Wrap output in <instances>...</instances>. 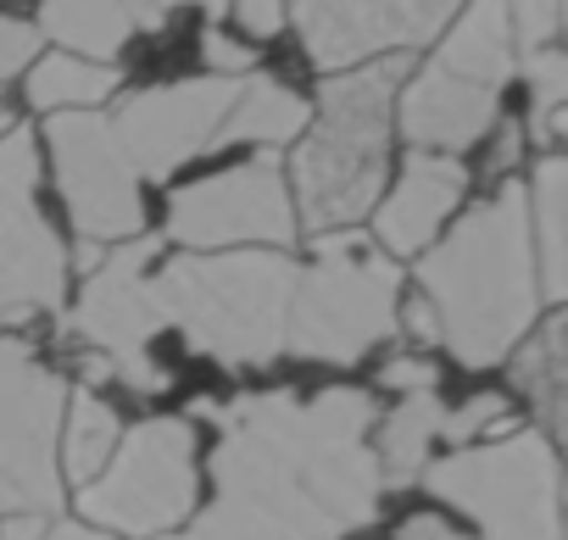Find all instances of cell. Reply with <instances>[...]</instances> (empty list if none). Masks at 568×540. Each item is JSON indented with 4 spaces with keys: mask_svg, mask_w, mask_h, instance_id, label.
Returning a JSON list of instances; mask_svg holds the SVG:
<instances>
[{
    "mask_svg": "<svg viewBox=\"0 0 568 540\" xmlns=\"http://www.w3.org/2000/svg\"><path fill=\"white\" fill-rule=\"evenodd\" d=\"M217 429L212 507L190 534L201 540H341L379 518L385 485L374 462L379 407L357 385L318 396L251 390L234 401H195Z\"/></svg>",
    "mask_w": 568,
    "mask_h": 540,
    "instance_id": "obj_1",
    "label": "cell"
},
{
    "mask_svg": "<svg viewBox=\"0 0 568 540\" xmlns=\"http://www.w3.org/2000/svg\"><path fill=\"white\" fill-rule=\"evenodd\" d=\"M418 296L435 313L440 351H452L463 368H496L513 357L546 307L524 179H501L468 217L418 251Z\"/></svg>",
    "mask_w": 568,
    "mask_h": 540,
    "instance_id": "obj_2",
    "label": "cell"
},
{
    "mask_svg": "<svg viewBox=\"0 0 568 540\" xmlns=\"http://www.w3.org/2000/svg\"><path fill=\"white\" fill-rule=\"evenodd\" d=\"M402 79H407V57H379V62L324 79L318 118L313 129H302V145L291 156L296 228L307 234L357 228V217L379 206L385 156H390V112H396Z\"/></svg>",
    "mask_w": 568,
    "mask_h": 540,
    "instance_id": "obj_3",
    "label": "cell"
},
{
    "mask_svg": "<svg viewBox=\"0 0 568 540\" xmlns=\"http://www.w3.org/2000/svg\"><path fill=\"white\" fill-rule=\"evenodd\" d=\"M302 267L284 251H184L151 274L168 329L223 368H267L284 351Z\"/></svg>",
    "mask_w": 568,
    "mask_h": 540,
    "instance_id": "obj_4",
    "label": "cell"
},
{
    "mask_svg": "<svg viewBox=\"0 0 568 540\" xmlns=\"http://www.w3.org/2000/svg\"><path fill=\"white\" fill-rule=\"evenodd\" d=\"M402 307V267L363 228L313 234V267L296 274L284 351L307 363H363L374 346L396 335Z\"/></svg>",
    "mask_w": 568,
    "mask_h": 540,
    "instance_id": "obj_5",
    "label": "cell"
},
{
    "mask_svg": "<svg viewBox=\"0 0 568 540\" xmlns=\"http://www.w3.org/2000/svg\"><path fill=\"white\" fill-rule=\"evenodd\" d=\"M513 79V29L507 0H463L452 34L435 45V62L396 90V129L413 151H468L501 118V84Z\"/></svg>",
    "mask_w": 568,
    "mask_h": 540,
    "instance_id": "obj_6",
    "label": "cell"
},
{
    "mask_svg": "<svg viewBox=\"0 0 568 540\" xmlns=\"http://www.w3.org/2000/svg\"><path fill=\"white\" fill-rule=\"evenodd\" d=\"M418 485L457 507L479 540H562V462L540 429L429 457Z\"/></svg>",
    "mask_w": 568,
    "mask_h": 540,
    "instance_id": "obj_7",
    "label": "cell"
},
{
    "mask_svg": "<svg viewBox=\"0 0 568 540\" xmlns=\"http://www.w3.org/2000/svg\"><path fill=\"white\" fill-rule=\"evenodd\" d=\"M195 424L179 412H156L118 435L106 468L79 490V518L106 534L156 540L195 512Z\"/></svg>",
    "mask_w": 568,
    "mask_h": 540,
    "instance_id": "obj_8",
    "label": "cell"
},
{
    "mask_svg": "<svg viewBox=\"0 0 568 540\" xmlns=\"http://www.w3.org/2000/svg\"><path fill=\"white\" fill-rule=\"evenodd\" d=\"M68 385L51 374L29 340L0 335V518L34 512L51 518L68 496L57 468Z\"/></svg>",
    "mask_w": 568,
    "mask_h": 540,
    "instance_id": "obj_9",
    "label": "cell"
},
{
    "mask_svg": "<svg viewBox=\"0 0 568 540\" xmlns=\"http://www.w3.org/2000/svg\"><path fill=\"white\" fill-rule=\"evenodd\" d=\"M168 240L184 251H284L296 245V206L278 151H256L240 167L195 179L168 201Z\"/></svg>",
    "mask_w": 568,
    "mask_h": 540,
    "instance_id": "obj_10",
    "label": "cell"
},
{
    "mask_svg": "<svg viewBox=\"0 0 568 540\" xmlns=\"http://www.w3.org/2000/svg\"><path fill=\"white\" fill-rule=\"evenodd\" d=\"M40 151L29 129L0 134V324L62 313L68 302V245L34 201Z\"/></svg>",
    "mask_w": 568,
    "mask_h": 540,
    "instance_id": "obj_11",
    "label": "cell"
},
{
    "mask_svg": "<svg viewBox=\"0 0 568 540\" xmlns=\"http://www.w3.org/2000/svg\"><path fill=\"white\" fill-rule=\"evenodd\" d=\"M45 140H51L57 190H62V206H68L79 240L123 245V240L145 234L140 173L123 156L106 112H51Z\"/></svg>",
    "mask_w": 568,
    "mask_h": 540,
    "instance_id": "obj_12",
    "label": "cell"
},
{
    "mask_svg": "<svg viewBox=\"0 0 568 540\" xmlns=\"http://www.w3.org/2000/svg\"><path fill=\"white\" fill-rule=\"evenodd\" d=\"M463 0H284V23L302 29L307 62L346 73L396 51L429 45Z\"/></svg>",
    "mask_w": 568,
    "mask_h": 540,
    "instance_id": "obj_13",
    "label": "cell"
},
{
    "mask_svg": "<svg viewBox=\"0 0 568 540\" xmlns=\"http://www.w3.org/2000/svg\"><path fill=\"white\" fill-rule=\"evenodd\" d=\"M234 95H240V79H217V73L156 84V90L129 95L112 112V134H118V145H123V156L134 162L140 179L168 184V173H179L184 162L212 151V134L229 118Z\"/></svg>",
    "mask_w": 568,
    "mask_h": 540,
    "instance_id": "obj_14",
    "label": "cell"
},
{
    "mask_svg": "<svg viewBox=\"0 0 568 540\" xmlns=\"http://www.w3.org/2000/svg\"><path fill=\"white\" fill-rule=\"evenodd\" d=\"M156 256H162L156 234H134V240L101 251V262L90 267V285L79 291V307L68 313V329L90 351L123 363L134 351H151V340L168 329L156 285H151V262Z\"/></svg>",
    "mask_w": 568,
    "mask_h": 540,
    "instance_id": "obj_15",
    "label": "cell"
},
{
    "mask_svg": "<svg viewBox=\"0 0 568 540\" xmlns=\"http://www.w3.org/2000/svg\"><path fill=\"white\" fill-rule=\"evenodd\" d=\"M468 195V167L463 156L446 151H413L402 162L396 190L374 206V245L385 256H418L463 206Z\"/></svg>",
    "mask_w": 568,
    "mask_h": 540,
    "instance_id": "obj_16",
    "label": "cell"
},
{
    "mask_svg": "<svg viewBox=\"0 0 568 540\" xmlns=\"http://www.w3.org/2000/svg\"><path fill=\"white\" fill-rule=\"evenodd\" d=\"M513 385L529 396L535 407V429L557 446L568 435V318L546 313L535 318V329L513 346Z\"/></svg>",
    "mask_w": 568,
    "mask_h": 540,
    "instance_id": "obj_17",
    "label": "cell"
},
{
    "mask_svg": "<svg viewBox=\"0 0 568 540\" xmlns=\"http://www.w3.org/2000/svg\"><path fill=\"white\" fill-rule=\"evenodd\" d=\"M524 190H529V245H535L540 302L562 307L568 296V162L546 151Z\"/></svg>",
    "mask_w": 568,
    "mask_h": 540,
    "instance_id": "obj_18",
    "label": "cell"
},
{
    "mask_svg": "<svg viewBox=\"0 0 568 540\" xmlns=\"http://www.w3.org/2000/svg\"><path fill=\"white\" fill-rule=\"evenodd\" d=\"M40 40H57L68 57L106 62L129 45L134 29V0H40Z\"/></svg>",
    "mask_w": 568,
    "mask_h": 540,
    "instance_id": "obj_19",
    "label": "cell"
},
{
    "mask_svg": "<svg viewBox=\"0 0 568 540\" xmlns=\"http://www.w3.org/2000/svg\"><path fill=\"white\" fill-rule=\"evenodd\" d=\"M313 123V106L296 95V90H284L278 79L267 73H245L240 79V95L229 106V118L217 123L212 134V151L234 145V140H256V145H284V140H302V129Z\"/></svg>",
    "mask_w": 568,
    "mask_h": 540,
    "instance_id": "obj_20",
    "label": "cell"
},
{
    "mask_svg": "<svg viewBox=\"0 0 568 540\" xmlns=\"http://www.w3.org/2000/svg\"><path fill=\"white\" fill-rule=\"evenodd\" d=\"M440 396L435 390H418V396H402V407H390V418H379V440H374V462H379V485L385 490H407L418 485L424 462L435 457V440H440Z\"/></svg>",
    "mask_w": 568,
    "mask_h": 540,
    "instance_id": "obj_21",
    "label": "cell"
},
{
    "mask_svg": "<svg viewBox=\"0 0 568 540\" xmlns=\"http://www.w3.org/2000/svg\"><path fill=\"white\" fill-rule=\"evenodd\" d=\"M118 435H123V418H118L95 390L68 396V407H62V440H57L62 485H79V490H84V485L106 468V457H112Z\"/></svg>",
    "mask_w": 568,
    "mask_h": 540,
    "instance_id": "obj_22",
    "label": "cell"
},
{
    "mask_svg": "<svg viewBox=\"0 0 568 540\" xmlns=\"http://www.w3.org/2000/svg\"><path fill=\"white\" fill-rule=\"evenodd\" d=\"M112 62H84V57H40L29 73V106L34 112H95L118 90Z\"/></svg>",
    "mask_w": 568,
    "mask_h": 540,
    "instance_id": "obj_23",
    "label": "cell"
},
{
    "mask_svg": "<svg viewBox=\"0 0 568 540\" xmlns=\"http://www.w3.org/2000/svg\"><path fill=\"white\" fill-rule=\"evenodd\" d=\"M524 84H529V140L535 145H557L568 129V57L557 45H540L524 57Z\"/></svg>",
    "mask_w": 568,
    "mask_h": 540,
    "instance_id": "obj_24",
    "label": "cell"
},
{
    "mask_svg": "<svg viewBox=\"0 0 568 540\" xmlns=\"http://www.w3.org/2000/svg\"><path fill=\"white\" fill-rule=\"evenodd\" d=\"M501 435H513V407H507V396H496V390L468 396L457 412L440 418V440H452V446H468V440H501Z\"/></svg>",
    "mask_w": 568,
    "mask_h": 540,
    "instance_id": "obj_25",
    "label": "cell"
},
{
    "mask_svg": "<svg viewBox=\"0 0 568 540\" xmlns=\"http://www.w3.org/2000/svg\"><path fill=\"white\" fill-rule=\"evenodd\" d=\"M562 23V0H507V29H513V51H540L557 40Z\"/></svg>",
    "mask_w": 568,
    "mask_h": 540,
    "instance_id": "obj_26",
    "label": "cell"
},
{
    "mask_svg": "<svg viewBox=\"0 0 568 540\" xmlns=\"http://www.w3.org/2000/svg\"><path fill=\"white\" fill-rule=\"evenodd\" d=\"M379 385L396 390V396H418V390H440V363L424 357V351H396L385 368H379Z\"/></svg>",
    "mask_w": 568,
    "mask_h": 540,
    "instance_id": "obj_27",
    "label": "cell"
},
{
    "mask_svg": "<svg viewBox=\"0 0 568 540\" xmlns=\"http://www.w3.org/2000/svg\"><path fill=\"white\" fill-rule=\"evenodd\" d=\"M34 57H40V29L18 23V18H0V79H18Z\"/></svg>",
    "mask_w": 568,
    "mask_h": 540,
    "instance_id": "obj_28",
    "label": "cell"
},
{
    "mask_svg": "<svg viewBox=\"0 0 568 540\" xmlns=\"http://www.w3.org/2000/svg\"><path fill=\"white\" fill-rule=\"evenodd\" d=\"M201 57H206V68L217 73V79H245L251 73V45H240V40H229V34H217V29H206L201 34Z\"/></svg>",
    "mask_w": 568,
    "mask_h": 540,
    "instance_id": "obj_29",
    "label": "cell"
},
{
    "mask_svg": "<svg viewBox=\"0 0 568 540\" xmlns=\"http://www.w3.org/2000/svg\"><path fill=\"white\" fill-rule=\"evenodd\" d=\"M229 12L240 18L251 40H273L284 29V0H229Z\"/></svg>",
    "mask_w": 568,
    "mask_h": 540,
    "instance_id": "obj_30",
    "label": "cell"
},
{
    "mask_svg": "<svg viewBox=\"0 0 568 540\" xmlns=\"http://www.w3.org/2000/svg\"><path fill=\"white\" fill-rule=\"evenodd\" d=\"M396 329H407L424 351H435V346H440V329H435V313H429V302H424V296H413V302H402V307H396Z\"/></svg>",
    "mask_w": 568,
    "mask_h": 540,
    "instance_id": "obj_31",
    "label": "cell"
},
{
    "mask_svg": "<svg viewBox=\"0 0 568 540\" xmlns=\"http://www.w3.org/2000/svg\"><path fill=\"white\" fill-rule=\"evenodd\" d=\"M396 540H468V534H457V529H452L446 518H435V512H413Z\"/></svg>",
    "mask_w": 568,
    "mask_h": 540,
    "instance_id": "obj_32",
    "label": "cell"
},
{
    "mask_svg": "<svg viewBox=\"0 0 568 540\" xmlns=\"http://www.w3.org/2000/svg\"><path fill=\"white\" fill-rule=\"evenodd\" d=\"M51 518H34V512H7L0 518V540H40Z\"/></svg>",
    "mask_w": 568,
    "mask_h": 540,
    "instance_id": "obj_33",
    "label": "cell"
},
{
    "mask_svg": "<svg viewBox=\"0 0 568 540\" xmlns=\"http://www.w3.org/2000/svg\"><path fill=\"white\" fill-rule=\"evenodd\" d=\"M145 7H151V12L162 18V23H168V12H179V7H201V12H206V18L217 23V18L229 12V0H145Z\"/></svg>",
    "mask_w": 568,
    "mask_h": 540,
    "instance_id": "obj_34",
    "label": "cell"
},
{
    "mask_svg": "<svg viewBox=\"0 0 568 540\" xmlns=\"http://www.w3.org/2000/svg\"><path fill=\"white\" fill-rule=\"evenodd\" d=\"M40 540H118V534L90 529V523H45V534H40Z\"/></svg>",
    "mask_w": 568,
    "mask_h": 540,
    "instance_id": "obj_35",
    "label": "cell"
},
{
    "mask_svg": "<svg viewBox=\"0 0 568 540\" xmlns=\"http://www.w3.org/2000/svg\"><path fill=\"white\" fill-rule=\"evenodd\" d=\"M518 145H524V129H518V123H507V129H501V140H496V167H513V162H518Z\"/></svg>",
    "mask_w": 568,
    "mask_h": 540,
    "instance_id": "obj_36",
    "label": "cell"
},
{
    "mask_svg": "<svg viewBox=\"0 0 568 540\" xmlns=\"http://www.w3.org/2000/svg\"><path fill=\"white\" fill-rule=\"evenodd\" d=\"M156 540H201V534H190V529L179 534V529H173V534H156Z\"/></svg>",
    "mask_w": 568,
    "mask_h": 540,
    "instance_id": "obj_37",
    "label": "cell"
}]
</instances>
